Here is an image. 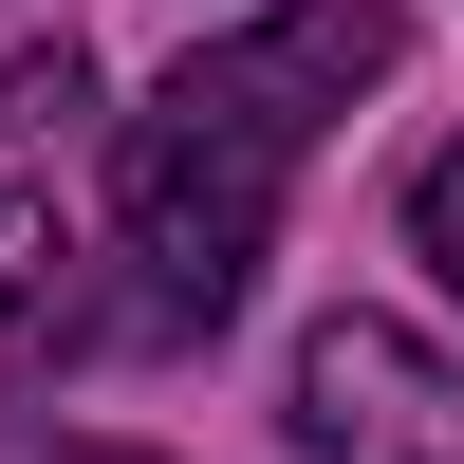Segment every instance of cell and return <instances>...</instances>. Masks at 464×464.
I'll return each mask as SVG.
<instances>
[{
    "mask_svg": "<svg viewBox=\"0 0 464 464\" xmlns=\"http://www.w3.org/2000/svg\"><path fill=\"white\" fill-rule=\"evenodd\" d=\"M391 37H409L391 0H279V19L205 37V56L111 130V223H130V316L149 334H223V316H242L297 149L391 74Z\"/></svg>",
    "mask_w": 464,
    "mask_h": 464,
    "instance_id": "1",
    "label": "cell"
},
{
    "mask_svg": "<svg viewBox=\"0 0 464 464\" xmlns=\"http://www.w3.org/2000/svg\"><path fill=\"white\" fill-rule=\"evenodd\" d=\"M297 464H464V372L409 316H316L297 334Z\"/></svg>",
    "mask_w": 464,
    "mask_h": 464,
    "instance_id": "2",
    "label": "cell"
},
{
    "mask_svg": "<svg viewBox=\"0 0 464 464\" xmlns=\"http://www.w3.org/2000/svg\"><path fill=\"white\" fill-rule=\"evenodd\" d=\"M56 334H93V279H74V223L37 205V186H0V353H56Z\"/></svg>",
    "mask_w": 464,
    "mask_h": 464,
    "instance_id": "3",
    "label": "cell"
},
{
    "mask_svg": "<svg viewBox=\"0 0 464 464\" xmlns=\"http://www.w3.org/2000/svg\"><path fill=\"white\" fill-rule=\"evenodd\" d=\"M0 111H19V130H74V111H93V56H74V37H19V56H0Z\"/></svg>",
    "mask_w": 464,
    "mask_h": 464,
    "instance_id": "4",
    "label": "cell"
},
{
    "mask_svg": "<svg viewBox=\"0 0 464 464\" xmlns=\"http://www.w3.org/2000/svg\"><path fill=\"white\" fill-rule=\"evenodd\" d=\"M409 242H428V260H446V297H464V130L409 168Z\"/></svg>",
    "mask_w": 464,
    "mask_h": 464,
    "instance_id": "5",
    "label": "cell"
},
{
    "mask_svg": "<svg viewBox=\"0 0 464 464\" xmlns=\"http://www.w3.org/2000/svg\"><path fill=\"white\" fill-rule=\"evenodd\" d=\"M0 464H149V446H0Z\"/></svg>",
    "mask_w": 464,
    "mask_h": 464,
    "instance_id": "6",
    "label": "cell"
}]
</instances>
